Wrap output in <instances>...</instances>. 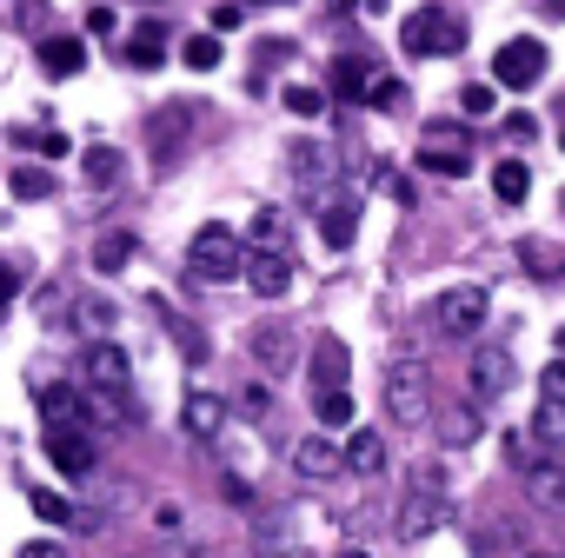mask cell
<instances>
[{"instance_id":"1","label":"cell","mask_w":565,"mask_h":558,"mask_svg":"<svg viewBox=\"0 0 565 558\" xmlns=\"http://www.w3.org/2000/svg\"><path fill=\"white\" fill-rule=\"evenodd\" d=\"M87 399H94V412L114 419V426L134 412V360H127L114 340H94V346H87Z\"/></svg>"},{"instance_id":"2","label":"cell","mask_w":565,"mask_h":558,"mask_svg":"<svg viewBox=\"0 0 565 558\" xmlns=\"http://www.w3.org/2000/svg\"><path fill=\"white\" fill-rule=\"evenodd\" d=\"M246 253H253V246H239V233L213 219V226L193 233V246H186V272H200V279H213V287H226V279L246 272Z\"/></svg>"},{"instance_id":"3","label":"cell","mask_w":565,"mask_h":558,"mask_svg":"<svg viewBox=\"0 0 565 558\" xmlns=\"http://www.w3.org/2000/svg\"><path fill=\"white\" fill-rule=\"evenodd\" d=\"M439 525H446V472L439 465H419L413 485H406V498H399V538L413 545V538H426Z\"/></svg>"},{"instance_id":"4","label":"cell","mask_w":565,"mask_h":558,"mask_svg":"<svg viewBox=\"0 0 565 558\" xmlns=\"http://www.w3.org/2000/svg\"><path fill=\"white\" fill-rule=\"evenodd\" d=\"M386 412H393V426H426L433 386H426V366L419 360H393L386 366Z\"/></svg>"},{"instance_id":"5","label":"cell","mask_w":565,"mask_h":558,"mask_svg":"<svg viewBox=\"0 0 565 558\" xmlns=\"http://www.w3.org/2000/svg\"><path fill=\"white\" fill-rule=\"evenodd\" d=\"M486 313H492V293H486V287H446V293L433 300V326H439L446 340H472V333L486 326Z\"/></svg>"},{"instance_id":"6","label":"cell","mask_w":565,"mask_h":558,"mask_svg":"<svg viewBox=\"0 0 565 558\" xmlns=\"http://www.w3.org/2000/svg\"><path fill=\"white\" fill-rule=\"evenodd\" d=\"M466 47V28L446 14V8H419V14H406V54H459Z\"/></svg>"},{"instance_id":"7","label":"cell","mask_w":565,"mask_h":558,"mask_svg":"<svg viewBox=\"0 0 565 558\" xmlns=\"http://www.w3.org/2000/svg\"><path fill=\"white\" fill-rule=\"evenodd\" d=\"M186 133H193V100H167V107L147 114V147H153V167H160V173L180 160Z\"/></svg>"},{"instance_id":"8","label":"cell","mask_w":565,"mask_h":558,"mask_svg":"<svg viewBox=\"0 0 565 558\" xmlns=\"http://www.w3.org/2000/svg\"><path fill=\"white\" fill-rule=\"evenodd\" d=\"M539 74H545V47L539 41H505L492 54V81L499 87H539Z\"/></svg>"},{"instance_id":"9","label":"cell","mask_w":565,"mask_h":558,"mask_svg":"<svg viewBox=\"0 0 565 558\" xmlns=\"http://www.w3.org/2000/svg\"><path fill=\"white\" fill-rule=\"evenodd\" d=\"M246 346H253V360H259V366H266L273 379H287V373H294V353H300V346H294V326H287V320H259Z\"/></svg>"},{"instance_id":"10","label":"cell","mask_w":565,"mask_h":558,"mask_svg":"<svg viewBox=\"0 0 565 558\" xmlns=\"http://www.w3.org/2000/svg\"><path fill=\"white\" fill-rule=\"evenodd\" d=\"M246 287L259 293V300H279L294 287V253H273V246H253L246 253Z\"/></svg>"},{"instance_id":"11","label":"cell","mask_w":565,"mask_h":558,"mask_svg":"<svg viewBox=\"0 0 565 558\" xmlns=\"http://www.w3.org/2000/svg\"><path fill=\"white\" fill-rule=\"evenodd\" d=\"M294 472H300L307 485H327L333 472H347V452H340L333 439H320V432H313V439H300V446H294Z\"/></svg>"},{"instance_id":"12","label":"cell","mask_w":565,"mask_h":558,"mask_svg":"<svg viewBox=\"0 0 565 558\" xmlns=\"http://www.w3.org/2000/svg\"><path fill=\"white\" fill-rule=\"evenodd\" d=\"M466 386H472V399H499V393L512 386V353H499V346L472 353V366H466Z\"/></svg>"},{"instance_id":"13","label":"cell","mask_w":565,"mask_h":558,"mask_svg":"<svg viewBox=\"0 0 565 558\" xmlns=\"http://www.w3.org/2000/svg\"><path fill=\"white\" fill-rule=\"evenodd\" d=\"M47 459L61 465V479H87L94 472V446L74 426H47Z\"/></svg>"},{"instance_id":"14","label":"cell","mask_w":565,"mask_h":558,"mask_svg":"<svg viewBox=\"0 0 565 558\" xmlns=\"http://www.w3.org/2000/svg\"><path fill=\"white\" fill-rule=\"evenodd\" d=\"M41 412H47V426H81L94 412V399L81 386H67V379H47L41 386Z\"/></svg>"},{"instance_id":"15","label":"cell","mask_w":565,"mask_h":558,"mask_svg":"<svg viewBox=\"0 0 565 558\" xmlns=\"http://www.w3.org/2000/svg\"><path fill=\"white\" fill-rule=\"evenodd\" d=\"M180 426H186V439H220V426H226V406H220L213 393H186V406H180Z\"/></svg>"},{"instance_id":"16","label":"cell","mask_w":565,"mask_h":558,"mask_svg":"<svg viewBox=\"0 0 565 558\" xmlns=\"http://www.w3.org/2000/svg\"><path fill=\"white\" fill-rule=\"evenodd\" d=\"M287 239H294L287 206H259V213L246 219V246H273V253H287Z\"/></svg>"},{"instance_id":"17","label":"cell","mask_w":565,"mask_h":558,"mask_svg":"<svg viewBox=\"0 0 565 558\" xmlns=\"http://www.w3.org/2000/svg\"><path fill=\"white\" fill-rule=\"evenodd\" d=\"M353 233H360V200H333V206H320V239H327L333 253H347Z\"/></svg>"},{"instance_id":"18","label":"cell","mask_w":565,"mask_h":558,"mask_svg":"<svg viewBox=\"0 0 565 558\" xmlns=\"http://www.w3.org/2000/svg\"><path fill=\"white\" fill-rule=\"evenodd\" d=\"M347 373H353V360H347V346L327 333V340H313V386L320 393H333V386H347Z\"/></svg>"},{"instance_id":"19","label":"cell","mask_w":565,"mask_h":558,"mask_svg":"<svg viewBox=\"0 0 565 558\" xmlns=\"http://www.w3.org/2000/svg\"><path fill=\"white\" fill-rule=\"evenodd\" d=\"M519 479L539 505H565V465L558 459H532V465H519Z\"/></svg>"},{"instance_id":"20","label":"cell","mask_w":565,"mask_h":558,"mask_svg":"<svg viewBox=\"0 0 565 558\" xmlns=\"http://www.w3.org/2000/svg\"><path fill=\"white\" fill-rule=\"evenodd\" d=\"M160 41H167V28H160V21H147V28H134V41H127V67H140V74H153V67L167 61V47H160Z\"/></svg>"},{"instance_id":"21","label":"cell","mask_w":565,"mask_h":558,"mask_svg":"<svg viewBox=\"0 0 565 558\" xmlns=\"http://www.w3.org/2000/svg\"><path fill=\"white\" fill-rule=\"evenodd\" d=\"M41 67H47L54 81H67V74H81V67H87V47H81V41H67V34H54V41H41Z\"/></svg>"},{"instance_id":"22","label":"cell","mask_w":565,"mask_h":558,"mask_svg":"<svg viewBox=\"0 0 565 558\" xmlns=\"http://www.w3.org/2000/svg\"><path fill=\"white\" fill-rule=\"evenodd\" d=\"M287 167H294V180H307V186H320V180L333 173V153H327L320 140H294V153H287Z\"/></svg>"},{"instance_id":"23","label":"cell","mask_w":565,"mask_h":558,"mask_svg":"<svg viewBox=\"0 0 565 558\" xmlns=\"http://www.w3.org/2000/svg\"><path fill=\"white\" fill-rule=\"evenodd\" d=\"M120 173H127V153H120V147H87V186H94V193H114Z\"/></svg>"},{"instance_id":"24","label":"cell","mask_w":565,"mask_h":558,"mask_svg":"<svg viewBox=\"0 0 565 558\" xmlns=\"http://www.w3.org/2000/svg\"><path fill=\"white\" fill-rule=\"evenodd\" d=\"M347 472H360V479L386 472V439H380V432H353V439H347Z\"/></svg>"},{"instance_id":"25","label":"cell","mask_w":565,"mask_h":558,"mask_svg":"<svg viewBox=\"0 0 565 558\" xmlns=\"http://www.w3.org/2000/svg\"><path fill=\"white\" fill-rule=\"evenodd\" d=\"M153 313H160V326L173 333V346H180V353H186V360L200 366V360H206V333H200V326H186V320H180V313H173L167 300H153Z\"/></svg>"},{"instance_id":"26","label":"cell","mask_w":565,"mask_h":558,"mask_svg":"<svg viewBox=\"0 0 565 558\" xmlns=\"http://www.w3.org/2000/svg\"><path fill=\"white\" fill-rule=\"evenodd\" d=\"M492 193H499L505 206H519V200L532 193V167H525V160H499V167H492Z\"/></svg>"},{"instance_id":"27","label":"cell","mask_w":565,"mask_h":558,"mask_svg":"<svg viewBox=\"0 0 565 558\" xmlns=\"http://www.w3.org/2000/svg\"><path fill=\"white\" fill-rule=\"evenodd\" d=\"M532 439L552 446V452H565V399H539V412H532Z\"/></svg>"},{"instance_id":"28","label":"cell","mask_w":565,"mask_h":558,"mask_svg":"<svg viewBox=\"0 0 565 558\" xmlns=\"http://www.w3.org/2000/svg\"><path fill=\"white\" fill-rule=\"evenodd\" d=\"M373 74H380V67H366V61H353V54H347V61H333V87H340L347 100H366Z\"/></svg>"},{"instance_id":"29","label":"cell","mask_w":565,"mask_h":558,"mask_svg":"<svg viewBox=\"0 0 565 558\" xmlns=\"http://www.w3.org/2000/svg\"><path fill=\"white\" fill-rule=\"evenodd\" d=\"M479 426H486V419H479V406H452V412L439 419V439H446V446H472V439H479Z\"/></svg>"},{"instance_id":"30","label":"cell","mask_w":565,"mask_h":558,"mask_svg":"<svg viewBox=\"0 0 565 558\" xmlns=\"http://www.w3.org/2000/svg\"><path fill=\"white\" fill-rule=\"evenodd\" d=\"M419 167H426V173H446V180H459V173H466L472 160H466V147H439V140H426Z\"/></svg>"},{"instance_id":"31","label":"cell","mask_w":565,"mask_h":558,"mask_svg":"<svg viewBox=\"0 0 565 558\" xmlns=\"http://www.w3.org/2000/svg\"><path fill=\"white\" fill-rule=\"evenodd\" d=\"M14 200H54V173L47 167H14Z\"/></svg>"},{"instance_id":"32","label":"cell","mask_w":565,"mask_h":558,"mask_svg":"<svg viewBox=\"0 0 565 558\" xmlns=\"http://www.w3.org/2000/svg\"><path fill=\"white\" fill-rule=\"evenodd\" d=\"M320 426H327V432H347V426H353V393H347V386L320 393Z\"/></svg>"},{"instance_id":"33","label":"cell","mask_w":565,"mask_h":558,"mask_svg":"<svg viewBox=\"0 0 565 558\" xmlns=\"http://www.w3.org/2000/svg\"><path fill=\"white\" fill-rule=\"evenodd\" d=\"M279 100H287V114H300V120H320V114H327V94H320V87H307V81H294Z\"/></svg>"},{"instance_id":"34","label":"cell","mask_w":565,"mask_h":558,"mask_svg":"<svg viewBox=\"0 0 565 558\" xmlns=\"http://www.w3.org/2000/svg\"><path fill=\"white\" fill-rule=\"evenodd\" d=\"M127 259H134V233H107V239L94 246V266H100V272H120Z\"/></svg>"},{"instance_id":"35","label":"cell","mask_w":565,"mask_h":558,"mask_svg":"<svg viewBox=\"0 0 565 558\" xmlns=\"http://www.w3.org/2000/svg\"><path fill=\"white\" fill-rule=\"evenodd\" d=\"M34 512H41L47 525H87V518H81V512L61 498V492H47V485H34Z\"/></svg>"},{"instance_id":"36","label":"cell","mask_w":565,"mask_h":558,"mask_svg":"<svg viewBox=\"0 0 565 558\" xmlns=\"http://www.w3.org/2000/svg\"><path fill=\"white\" fill-rule=\"evenodd\" d=\"M180 61H186L193 74H213V67H220V41H213V34H193V41L180 47Z\"/></svg>"},{"instance_id":"37","label":"cell","mask_w":565,"mask_h":558,"mask_svg":"<svg viewBox=\"0 0 565 558\" xmlns=\"http://www.w3.org/2000/svg\"><path fill=\"white\" fill-rule=\"evenodd\" d=\"M399 100H406V87H399L393 74H373V87H366V107H380V114H399Z\"/></svg>"},{"instance_id":"38","label":"cell","mask_w":565,"mask_h":558,"mask_svg":"<svg viewBox=\"0 0 565 558\" xmlns=\"http://www.w3.org/2000/svg\"><path fill=\"white\" fill-rule=\"evenodd\" d=\"M492 107H499V94H492L486 81H472V87H459V114H466V120H479V114L492 120Z\"/></svg>"},{"instance_id":"39","label":"cell","mask_w":565,"mask_h":558,"mask_svg":"<svg viewBox=\"0 0 565 558\" xmlns=\"http://www.w3.org/2000/svg\"><path fill=\"white\" fill-rule=\"evenodd\" d=\"M519 259H525V272H539V279H558V272H565V259H552V246H539V239H525Z\"/></svg>"},{"instance_id":"40","label":"cell","mask_w":565,"mask_h":558,"mask_svg":"<svg viewBox=\"0 0 565 558\" xmlns=\"http://www.w3.org/2000/svg\"><path fill=\"white\" fill-rule=\"evenodd\" d=\"M81 326H94V333H107V326H114V300H100V293H87V300H81Z\"/></svg>"},{"instance_id":"41","label":"cell","mask_w":565,"mask_h":558,"mask_svg":"<svg viewBox=\"0 0 565 558\" xmlns=\"http://www.w3.org/2000/svg\"><path fill=\"white\" fill-rule=\"evenodd\" d=\"M539 399H565V360H552V366L539 373Z\"/></svg>"},{"instance_id":"42","label":"cell","mask_w":565,"mask_h":558,"mask_svg":"<svg viewBox=\"0 0 565 558\" xmlns=\"http://www.w3.org/2000/svg\"><path fill=\"white\" fill-rule=\"evenodd\" d=\"M21 558H67V551H61L54 538H41V545H21Z\"/></svg>"},{"instance_id":"43","label":"cell","mask_w":565,"mask_h":558,"mask_svg":"<svg viewBox=\"0 0 565 558\" xmlns=\"http://www.w3.org/2000/svg\"><path fill=\"white\" fill-rule=\"evenodd\" d=\"M14 287H21V279H14V266H8V259H0V307H8V300H14Z\"/></svg>"},{"instance_id":"44","label":"cell","mask_w":565,"mask_h":558,"mask_svg":"<svg viewBox=\"0 0 565 558\" xmlns=\"http://www.w3.org/2000/svg\"><path fill=\"white\" fill-rule=\"evenodd\" d=\"M545 21H565V0H545Z\"/></svg>"},{"instance_id":"45","label":"cell","mask_w":565,"mask_h":558,"mask_svg":"<svg viewBox=\"0 0 565 558\" xmlns=\"http://www.w3.org/2000/svg\"><path fill=\"white\" fill-rule=\"evenodd\" d=\"M519 558H558V551H519Z\"/></svg>"},{"instance_id":"46","label":"cell","mask_w":565,"mask_h":558,"mask_svg":"<svg viewBox=\"0 0 565 558\" xmlns=\"http://www.w3.org/2000/svg\"><path fill=\"white\" fill-rule=\"evenodd\" d=\"M28 8H41V0H21V14H28Z\"/></svg>"},{"instance_id":"47","label":"cell","mask_w":565,"mask_h":558,"mask_svg":"<svg viewBox=\"0 0 565 558\" xmlns=\"http://www.w3.org/2000/svg\"><path fill=\"white\" fill-rule=\"evenodd\" d=\"M340 558H366V551H340Z\"/></svg>"},{"instance_id":"48","label":"cell","mask_w":565,"mask_h":558,"mask_svg":"<svg viewBox=\"0 0 565 558\" xmlns=\"http://www.w3.org/2000/svg\"><path fill=\"white\" fill-rule=\"evenodd\" d=\"M558 346H565V333H558Z\"/></svg>"},{"instance_id":"49","label":"cell","mask_w":565,"mask_h":558,"mask_svg":"<svg viewBox=\"0 0 565 558\" xmlns=\"http://www.w3.org/2000/svg\"><path fill=\"white\" fill-rule=\"evenodd\" d=\"M558 114H565V107H558Z\"/></svg>"},{"instance_id":"50","label":"cell","mask_w":565,"mask_h":558,"mask_svg":"<svg viewBox=\"0 0 565 558\" xmlns=\"http://www.w3.org/2000/svg\"><path fill=\"white\" fill-rule=\"evenodd\" d=\"M558 147H565V140H558Z\"/></svg>"}]
</instances>
